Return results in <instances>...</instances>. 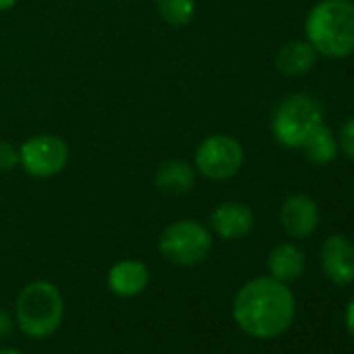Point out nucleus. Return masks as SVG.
Listing matches in <instances>:
<instances>
[{"label": "nucleus", "mask_w": 354, "mask_h": 354, "mask_svg": "<svg viewBox=\"0 0 354 354\" xmlns=\"http://www.w3.org/2000/svg\"><path fill=\"white\" fill-rule=\"evenodd\" d=\"M296 300L283 281L257 277L244 283L234 298V319L238 327L261 339L281 335L294 321Z\"/></svg>", "instance_id": "nucleus-1"}, {"label": "nucleus", "mask_w": 354, "mask_h": 354, "mask_svg": "<svg viewBox=\"0 0 354 354\" xmlns=\"http://www.w3.org/2000/svg\"><path fill=\"white\" fill-rule=\"evenodd\" d=\"M306 42L317 55L344 59L354 53V3L352 0H321L304 24Z\"/></svg>", "instance_id": "nucleus-2"}, {"label": "nucleus", "mask_w": 354, "mask_h": 354, "mask_svg": "<svg viewBox=\"0 0 354 354\" xmlns=\"http://www.w3.org/2000/svg\"><path fill=\"white\" fill-rule=\"evenodd\" d=\"M65 304L57 286L50 281L28 283L15 302V317L21 331L30 337L53 335L63 321Z\"/></svg>", "instance_id": "nucleus-3"}, {"label": "nucleus", "mask_w": 354, "mask_h": 354, "mask_svg": "<svg viewBox=\"0 0 354 354\" xmlns=\"http://www.w3.org/2000/svg\"><path fill=\"white\" fill-rule=\"evenodd\" d=\"M323 125V109L308 94H292L273 113L271 131L286 148H302L308 136Z\"/></svg>", "instance_id": "nucleus-4"}, {"label": "nucleus", "mask_w": 354, "mask_h": 354, "mask_svg": "<svg viewBox=\"0 0 354 354\" xmlns=\"http://www.w3.org/2000/svg\"><path fill=\"white\" fill-rule=\"evenodd\" d=\"M211 232L194 219H180L167 225L158 240L162 259L177 267H194L203 263L211 254Z\"/></svg>", "instance_id": "nucleus-5"}, {"label": "nucleus", "mask_w": 354, "mask_h": 354, "mask_svg": "<svg viewBox=\"0 0 354 354\" xmlns=\"http://www.w3.org/2000/svg\"><path fill=\"white\" fill-rule=\"evenodd\" d=\"M198 173L213 182H223L230 177L238 175L244 165V148L242 144L225 133L209 136L201 142L194 156Z\"/></svg>", "instance_id": "nucleus-6"}, {"label": "nucleus", "mask_w": 354, "mask_h": 354, "mask_svg": "<svg viewBox=\"0 0 354 354\" xmlns=\"http://www.w3.org/2000/svg\"><path fill=\"white\" fill-rule=\"evenodd\" d=\"M19 162L32 177H55L69 162V146L59 136L40 133L26 140L19 148Z\"/></svg>", "instance_id": "nucleus-7"}, {"label": "nucleus", "mask_w": 354, "mask_h": 354, "mask_svg": "<svg viewBox=\"0 0 354 354\" xmlns=\"http://www.w3.org/2000/svg\"><path fill=\"white\" fill-rule=\"evenodd\" d=\"M321 269L335 286H348L354 281V244L335 234L321 246Z\"/></svg>", "instance_id": "nucleus-8"}, {"label": "nucleus", "mask_w": 354, "mask_h": 354, "mask_svg": "<svg viewBox=\"0 0 354 354\" xmlns=\"http://www.w3.org/2000/svg\"><path fill=\"white\" fill-rule=\"evenodd\" d=\"M279 221L288 236L302 240L308 238L319 225V209L306 194L288 196L279 209Z\"/></svg>", "instance_id": "nucleus-9"}, {"label": "nucleus", "mask_w": 354, "mask_h": 354, "mask_svg": "<svg viewBox=\"0 0 354 354\" xmlns=\"http://www.w3.org/2000/svg\"><path fill=\"white\" fill-rule=\"evenodd\" d=\"M213 232L223 240H240L246 238L254 227V215L246 205L240 203H223L211 215Z\"/></svg>", "instance_id": "nucleus-10"}, {"label": "nucleus", "mask_w": 354, "mask_h": 354, "mask_svg": "<svg viewBox=\"0 0 354 354\" xmlns=\"http://www.w3.org/2000/svg\"><path fill=\"white\" fill-rule=\"evenodd\" d=\"M148 281H150V273L146 265L140 261H131V259L119 261L117 265H113L106 277L109 290L121 298H131V296L142 294Z\"/></svg>", "instance_id": "nucleus-11"}, {"label": "nucleus", "mask_w": 354, "mask_h": 354, "mask_svg": "<svg viewBox=\"0 0 354 354\" xmlns=\"http://www.w3.org/2000/svg\"><path fill=\"white\" fill-rule=\"evenodd\" d=\"M304 265H306L304 252L292 242L277 244L267 257L269 275L277 281H283V283L296 281L304 273Z\"/></svg>", "instance_id": "nucleus-12"}, {"label": "nucleus", "mask_w": 354, "mask_h": 354, "mask_svg": "<svg viewBox=\"0 0 354 354\" xmlns=\"http://www.w3.org/2000/svg\"><path fill=\"white\" fill-rule=\"evenodd\" d=\"M154 184L165 194H186L196 184V171L186 160H165L154 173Z\"/></svg>", "instance_id": "nucleus-13"}, {"label": "nucleus", "mask_w": 354, "mask_h": 354, "mask_svg": "<svg viewBox=\"0 0 354 354\" xmlns=\"http://www.w3.org/2000/svg\"><path fill=\"white\" fill-rule=\"evenodd\" d=\"M317 50L308 42H288L279 48L275 65L279 73L288 77H302L308 71H313L317 63Z\"/></svg>", "instance_id": "nucleus-14"}, {"label": "nucleus", "mask_w": 354, "mask_h": 354, "mask_svg": "<svg viewBox=\"0 0 354 354\" xmlns=\"http://www.w3.org/2000/svg\"><path fill=\"white\" fill-rule=\"evenodd\" d=\"M302 150H304V156L310 162H315V165H327V162H331L337 156L339 146H337V140H335L333 131L323 123V125H319L308 136V140L302 144Z\"/></svg>", "instance_id": "nucleus-15"}, {"label": "nucleus", "mask_w": 354, "mask_h": 354, "mask_svg": "<svg viewBox=\"0 0 354 354\" xmlns=\"http://www.w3.org/2000/svg\"><path fill=\"white\" fill-rule=\"evenodd\" d=\"M154 3H156V9H158L160 17L173 28L188 26L194 19V13H196L194 0H154Z\"/></svg>", "instance_id": "nucleus-16"}, {"label": "nucleus", "mask_w": 354, "mask_h": 354, "mask_svg": "<svg viewBox=\"0 0 354 354\" xmlns=\"http://www.w3.org/2000/svg\"><path fill=\"white\" fill-rule=\"evenodd\" d=\"M19 165V148L11 142H0V173H9Z\"/></svg>", "instance_id": "nucleus-17"}, {"label": "nucleus", "mask_w": 354, "mask_h": 354, "mask_svg": "<svg viewBox=\"0 0 354 354\" xmlns=\"http://www.w3.org/2000/svg\"><path fill=\"white\" fill-rule=\"evenodd\" d=\"M337 146H339V150H342L348 158L354 160V117L348 119V121L342 125L339 138H337Z\"/></svg>", "instance_id": "nucleus-18"}, {"label": "nucleus", "mask_w": 354, "mask_h": 354, "mask_svg": "<svg viewBox=\"0 0 354 354\" xmlns=\"http://www.w3.org/2000/svg\"><path fill=\"white\" fill-rule=\"evenodd\" d=\"M11 331H13V323H11V317L0 308V339H5V337H9L11 335Z\"/></svg>", "instance_id": "nucleus-19"}, {"label": "nucleus", "mask_w": 354, "mask_h": 354, "mask_svg": "<svg viewBox=\"0 0 354 354\" xmlns=\"http://www.w3.org/2000/svg\"><path fill=\"white\" fill-rule=\"evenodd\" d=\"M346 329H348V333L354 337V298L348 302V306H346Z\"/></svg>", "instance_id": "nucleus-20"}, {"label": "nucleus", "mask_w": 354, "mask_h": 354, "mask_svg": "<svg viewBox=\"0 0 354 354\" xmlns=\"http://www.w3.org/2000/svg\"><path fill=\"white\" fill-rule=\"evenodd\" d=\"M15 3H17V0H0V11H9V9H13Z\"/></svg>", "instance_id": "nucleus-21"}, {"label": "nucleus", "mask_w": 354, "mask_h": 354, "mask_svg": "<svg viewBox=\"0 0 354 354\" xmlns=\"http://www.w3.org/2000/svg\"><path fill=\"white\" fill-rule=\"evenodd\" d=\"M0 354H24V352H19L15 348H0Z\"/></svg>", "instance_id": "nucleus-22"}]
</instances>
